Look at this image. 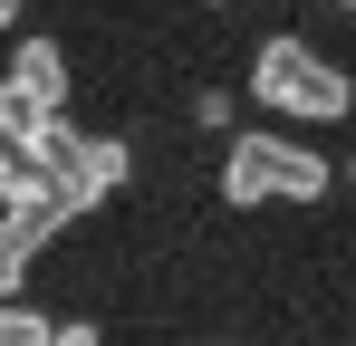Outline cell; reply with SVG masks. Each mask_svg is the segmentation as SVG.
Returning a JSON list of instances; mask_svg holds the SVG:
<instances>
[{
    "label": "cell",
    "instance_id": "1",
    "mask_svg": "<svg viewBox=\"0 0 356 346\" xmlns=\"http://www.w3.org/2000/svg\"><path fill=\"white\" fill-rule=\"evenodd\" d=\"M222 212H260V202H327V183H337V164L318 154V145H298V135H280V125H250V135H232L222 145Z\"/></svg>",
    "mask_w": 356,
    "mask_h": 346
},
{
    "label": "cell",
    "instance_id": "2",
    "mask_svg": "<svg viewBox=\"0 0 356 346\" xmlns=\"http://www.w3.org/2000/svg\"><path fill=\"white\" fill-rule=\"evenodd\" d=\"M241 87H250V106L289 115V125H337V115L356 106V77L337 67V58H318L308 39H260Z\"/></svg>",
    "mask_w": 356,
    "mask_h": 346
},
{
    "label": "cell",
    "instance_id": "3",
    "mask_svg": "<svg viewBox=\"0 0 356 346\" xmlns=\"http://www.w3.org/2000/svg\"><path fill=\"white\" fill-rule=\"evenodd\" d=\"M125 183H135V145H125V135H77L67 164H58V183H49V202H58V222L77 231L97 202H116Z\"/></svg>",
    "mask_w": 356,
    "mask_h": 346
},
{
    "label": "cell",
    "instance_id": "4",
    "mask_svg": "<svg viewBox=\"0 0 356 346\" xmlns=\"http://www.w3.org/2000/svg\"><path fill=\"white\" fill-rule=\"evenodd\" d=\"M0 87H10L29 115H67V87H77V77H67V49H58V39H19L10 67H0Z\"/></svg>",
    "mask_w": 356,
    "mask_h": 346
},
{
    "label": "cell",
    "instance_id": "5",
    "mask_svg": "<svg viewBox=\"0 0 356 346\" xmlns=\"http://www.w3.org/2000/svg\"><path fill=\"white\" fill-rule=\"evenodd\" d=\"M29 260H39V240L0 212V298H29Z\"/></svg>",
    "mask_w": 356,
    "mask_h": 346
},
{
    "label": "cell",
    "instance_id": "6",
    "mask_svg": "<svg viewBox=\"0 0 356 346\" xmlns=\"http://www.w3.org/2000/svg\"><path fill=\"white\" fill-rule=\"evenodd\" d=\"M58 337V318L49 308H29V298H0V346H49Z\"/></svg>",
    "mask_w": 356,
    "mask_h": 346
},
{
    "label": "cell",
    "instance_id": "7",
    "mask_svg": "<svg viewBox=\"0 0 356 346\" xmlns=\"http://www.w3.org/2000/svg\"><path fill=\"white\" fill-rule=\"evenodd\" d=\"M193 125L222 135V125H232V87H193Z\"/></svg>",
    "mask_w": 356,
    "mask_h": 346
},
{
    "label": "cell",
    "instance_id": "8",
    "mask_svg": "<svg viewBox=\"0 0 356 346\" xmlns=\"http://www.w3.org/2000/svg\"><path fill=\"white\" fill-rule=\"evenodd\" d=\"M49 346H106V327H97V318H58V337Z\"/></svg>",
    "mask_w": 356,
    "mask_h": 346
},
{
    "label": "cell",
    "instance_id": "9",
    "mask_svg": "<svg viewBox=\"0 0 356 346\" xmlns=\"http://www.w3.org/2000/svg\"><path fill=\"white\" fill-rule=\"evenodd\" d=\"M19 10H29V0H0V29H10V19H19Z\"/></svg>",
    "mask_w": 356,
    "mask_h": 346
},
{
    "label": "cell",
    "instance_id": "10",
    "mask_svg": "<svg viewBox=\"0 0 356 346\" xmlns=\"http://www.w3.org/2000/svg\"><path fill=\"white\" fill-rule=\"evenodd\" d=\"M222 10H250V0H222Z\"/></svg>",
    "mask_w": 356,
    "mask_h": 346
},
{
    "label": "cell",
    "instance_id": "11",
    "mask_svg": "<svg viewBox=\"0 0 356 346\" xmlns=\"http://www.w3.org/2000/svg\"><path fill=\"white\" fill-rule=\"evenodd\" d=\"M337 10H356V0H337Z\"/></svg>",
    "mask_w": 356,
    "mask_h": 346
},
{
    "label": "cell",
    "instance_id": "12",
    "mask_svg": "<svg viewBox=\"0 0 356 346\" xmlns=\"http://www.w3.org/2000/svg\"><path fill=\"white\" fill-rule=\"evenodd\" d=\"M212 346H232V337H212Z\"/></svg>",
    "mask_w": 356,
    "mask_h": 346
}]
</instances>
